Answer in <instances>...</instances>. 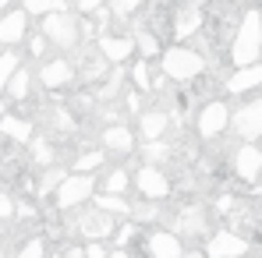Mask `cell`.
<instances>
[{"label": "cell", "instance_id": "cell-39", "mask_svg": "<svg viewBox=\"0 0 262 258\" xmlns=\"http://www.w3.org/2000/svg\"><path fill=\"white\" fill-rule=\"evenodd\" d=\"M60 258H85V248H78V244H68Z\"/></svg>", "mask_w": 262, "mask_h": 258}, {"label": "cell", "instance_id": "cell-11", "mask_svg": "<svg viewBox=\"0 0 262 258\" xmlns=\"http://www.w3.org/2000/svg\"><path fill=\"white\" fill-rule=\"evenodd\" d=\"M234 173H237L241 180L255 184V180L262 177V145H255V142H241V145L234 149Z\"/></svg>", "mask_w": 262, "mask_h": 258}, {"label": "cell", "instance_id": "cell-18", "mask_svg": "<svg viewBox=\"0 0 262 258\" xmlns=\"http://www.w3.org/2000/svg\"><path fill=\"white\" fill-rule=\"evenodd\" d=\"M170 121H174V117H170L167 110H142V113H138V138H142V145L167 138Z\"/></svg>", "mask_w": 262, "mask_h": 258}, {"label": "cell", "instance_id": "cell-31", "mask_svg": "<svg viewBox=\"0 0 262 258\" xmlns=\"http://www.w3.org/2000/svg\"><path fill=\"white\" fill-rule=\"evenodd\" d=\"M64 177H68L64 167H50V170L43 173V180H39V195H53V191L64 184Z\"/></svg>", "mask_w": 262, "mask_h": 258}, {"label": "cell", "instance_id": "cell-13", "mask_svg": "<svg viewBox=\"0 0 262 258\" xmlns=\"http://www.w3.org/2000/svg\"><path fill=\"white\" fill-rule=\"evenodd\" d=\"M99 50H103V57L114 64V67H124L131 57L138 53V46H135V36L128 32H106V36H99Z\"/></svg>", "mask_w": 262, "mask_h": 258}, {"label": "cell", "instance_id": "cell-27", "mask_svg": "<svg viewBox=\"0 0 262 258\" xmlns=\"http://www.w3.org/2000/svg\"><path fill=\"white\" fill-rule=\"evenodd\" d=\"M21 11L25 14H57V11H68V0H21Z\"/></svg>", "mask_w": 262, "mask_h": 258}, {"label": "cell", "instance_id": "cell-7", "mask_svg": "<svg viewBox=\"0 0 262 258\" xmlns=\"http://www.w3.org/2000/svg\"><path fill=\"white\" fill-rule=\"evenodd\" d=\"M135 191L145 202H167L170 198V177H167V170H160V167L142 163L135 170Z\"/></svg>", "mask_w": 262, "mask_h": 258}, {"label": "cell", "instance_id": "cell-16", "mask_svg": "<svg viewBox=\"0 0 262 258\" xmlns=\"http://www.w3.org/2000/svg\"><path fill=\"white\" fill-rule=\"evenodd\" d=\"M262 88V64H248V67H234L230 78H223V92L230 96H248Z\"/></svg>", "mask_w": 262, "mask_h": 258}, {"label": "cell", "instance_id": "cell-45", "mask_svg": "<svg viewBox=\"0 0 262 258\" xmlns=\"http://www.w3.org/2000/svg\"><path fill=\"white\" fill-rule=\"evenodd\" d=\"M0 258H4V255H0Z\"/></svg>", "mask_w": 262, "mask_h": 258}, {"label": "cell", "instance_id": "cell-30", "mask_svg": "<svg viewBox=\"0 0 262 258\" xmlns=\"http://www.w3.org/2000/svg\"><path fill=\"white\" fill-rule=\"evenodd\" d=\"M103 159H106V152L103 149H92V152H82L78 159H75V173H96L103 167Z\"/></svg>", "mask_w": 262, "mask_h": 258}, {"label": "cell", "instance_id": "cell-19", "mask_svg": "<svg viewBox=\"0 0 262 258\" xmlns=\"http://www.w3.org/2000/svg\"><path fill=\"white\" fill-rule=\"evenodd\" d=\"M202 0H195V4H184V7H177L174 11V21H170V29H174L177 39H188V36H195L199 29H202Z\"/></svg>", "mask_w": 262, "mask_h": 258}, {"label": "cell", "instance_id": "cell-15", "mask_svg": "<svg viewBox=\"0 0 262 258\" xmlns=\"http://www.w3.org/2000/svg\"><path fill=\"white\" fill-rule=\"evenodd\" d=\"M106 67H110V60L103 57L99 46H85V50L78 53V64H75V71H78L82 82H103V78H110Z\"/></svg>", "mask_w": 262, "mask_h": 258}, {"label": "cell", "instance_id": "cell-34", "mask_svg": "<svg viewBox=\"0 0 262 258\" xmlns=\"http://www.w3.org/2000/svg\"><path fill=\"white\" fill-rule=\"evenodd\" d=\"M18 258H46V244L39 241V237H32V241H25V244H21Z\"/></svg>", "mask_w": 262, "mask_h": 258}, {"label": "cell", "instance_id": "cell-12", "mask_svg": "<svg viewBox=\"0 0 262 258\" xmlns=\"http://www.w3.org/2000/svg\"><path fill=\"white\" fill-rule=\"evenodd\" d=\"M39 85L50 88V92H57V88H68L75 78H78V71H75V64L68 60V57H57V60H46L43 67H39Z\"/></svg>", "mask_w": 262, "mask_h": 258}, {"label": "cell", "instance_id": "cell-6", "mask_svg": "<svg viewBox=\"0 0 262 258\" xmlns=\"http://www.w3.org/2000/svg\"><path fill=\"white\" fill-rule=\"evenodd\" d=\"M230 128H234V134H237L241 142H255V145H259L262 142V96L241 103V106L234 110Z\"/></svg>", "mask_w": 262, "mask_h": 258}, {"label": "cell", "instance_id": "cell-29", "mask_svg": "<svg viewBox=\"0 0 262 258\" xmlns=\"http://www.w3.org/2000/svg\"><path fill=\"white\" fill-rule=\"evenodd\" d=\"M135 46H138V57H142V60H152V57L163 50L160 39H156V32H138V36H135ZM160 57H163V53H160Z\"/></svg>", "mask_w": 262, "mask_h": 258}, {"label": "cell", "instance_id": "cell-8", "mask_svg": "<svg viewBox=\"0 0 262 258\" xmlns=\"http://www.w3.org/2000/svg\"><path fill=\"white\" fill-rule=\"evenodd\" d=\"M206 258H248L252 255V244L237 233V230H216L206 237Z\"/></svg>", "mask_w": 262, "mask_h": 258}, {"label": "cell", "instance_id": "cell-21", "mask_svg": "<svg viewBox=\"0 0 262 258\" xmlns=\"http://www.w3.org/2000/svg\"><path fill=\"white\" fill-rule=\"evenodd\" d=\"M131 187H135V173L124 170V167H114V170H106V177H103V195H124L128 198Z\"/></svg>", "mask_w": 262, "mask_h": 258}, {"label": "cell", "instance_id": "cell-25", "mask_svg": "<svg viewBox=\"0 0 262 258\" xmlns=\"http://www.w3.org/2000/svg\"><path fill=\"white\" fill-rule=\"evenodd\" d=\"M21 71V57L14 53V50H4L0 53V92H7V85H11V78Z\"/></svg>", "mask_w": 262, "mask_h": 258}, {"label": "cell", "instance_id": "cell-33", "mask_svg": "<svg viewBox=\"0 0 262 258\" xmlns=\"http://www.w3.org/2000/svg\"><path fill=\"white\" fill-rule=\"evenodd\" d=\"M142 4H145V0H110L106 7H110V14H114V18H131Z\"/></svg>", "mask_w": 262, "mask_h": 258}, {"label": "cell", "instance_id": "cell-2", "mask_svg": "<svg viewBox=\"0 0 262 258\" xmlns=\"http://www.w3.org/2000/svg\"><path fill=\"white\" fill-rule=\"evenodd\" d=\"M160 71H163V78H170L174 85H188V82H195V78L206 71V57H202L195 46L174 43V46L163 50V57H160Z\"/></svg>", "mask_w": 262, "mask_h": 258}, {"label": "cell", "instance_id": "cell-32", "mask_svg": "<svg viewBox=\"0 0 262 258\" xmlns=\"http://www.w3.org/2000/svg\"><path fill=\"white\" fill-rule=\"evenodd\" d=\"M32 159H36L39 167H46V170L53 167V149H50L46 138H36V142H32Z\"/></svg>", "mask_w": 262, "mask_h": 258}, {"label": "cell", "instance_id": "cell-10", "mask_svg": "<svg viewBox=\"0 0 262 258\" xmlns=\"http://www.w3.org/2000/svg\"><path fill=\"white\" fill-rule=\"evenodd\" d=\"M206 226H209V219H206V209H202V205H188V209H181V213L170 219V230H174L181 241L206 237Z\"/></svg>", "mask_w": 262, "mask_h": 258}, {"label": "cell", "instance_id": "cell-22", "mask_svg": "<svg viewBox=\"0 0 262 258\" xmlns=\"http://www.w3.org/2000/svg\"><path fill=\"white\" fill-rule=\"evenodd\" d=\"M92 205L103 209V213H110V216H117V219H131V205L135 202H128L124 195H103V191H96Z\"/></svg>", "mask_w": 262, "mask_h": 258}, {"label": "cell", "instance_id": "cell-14", "mask_svg": "<svg viewBox=\"0 0 262 258\" xmlns=\"http://www.w3.org/2000/svg\"><path fill=\"white\" fill-rule=\"evenodd\" d=\"M145 255L149 258H188V251H184V241L174 230H152L145 237Z\"/></svg>", "mask_w": 262, "mask_h": 258}, {"label": "cell", "instance_id": "cell-44", "mask_svg": "<svg viewBox=\"0 0 262 258\" xmlns=\"http://www.w3.org/2000/svg\"><path fill=\"white\" fill-rule=\"evenodd\" d=\"M53 258H60V255H53Z\"/></svg>", "mask_w": 262, "mask_h": 258}, {"label": "cell", "instance_id": "cell-24", "mask_svg": "<svg viewBox=\"0 0 262 258\" xmlns=\"http://www.w3.org/2000/svg\"><path fill=\"white\" fill-rule=\"evenodd\" d=\"M128 78H131V85H135V92H152V88H156V78H152L149 60H135Z\"/></svg>", "mask_w": 262, "mask_h": 258}, {"label": "cell", "instance_id": "cell-17", "mask_svg": "<svg viewBox=\"0 0 262 258\" xmlns=\"http://www.w3.org/2000/svg\"><path fill=\"white\" fill-rule=\"evenodd\" d=\"M99 138H103V152H110V156H131L138 134H135L128 124H106Z\"/></svg>", "mask_w": 262, "mask_h": 258}, {"label": "cell", "instance_id": "cell-35", "mask_svg": "<svg viewBox=\"0 0 262 258\" xmlns=\"http://www.w3.org/2000/svg\"><path fill=\"white\" fill-rule=\"evenodd\" d=\"M85 258H110V248L103 241H89L85 244Z\"/></svg>", "mask_w": 262, "mask_h": 258}, {"label": "cell", "instance_id": "cell-37", "mask_svg": "<svg viewBox=\"0 0 262 258\" xmlns=\"http://www.w3.org/2000/svg\"><path fill=\"white\" fill-rule=\"evenodd\" d=\"M46 43H50V39H46L43 32H39V36H32V39H29V57H43Z\"/></svg>", "mask_w": 262, "mask_h": 258}, {"label": "cell", "instance_id": "cell-38", "mask_svg": "<svg viewBox=\"0 0 262 258\" xmlns=\"http://www.w3.org/2000/svg\"><path fill=\"white\" fill-rule=\"evenodd\" d=\"M11 216H14V202L7 191H0V219H11Z\"/></svg>", "mask_w": 262, "mask_h": 258}, {"label": "cell", "instance_id": "cell-28", "mask_svg": "<svg viewBox=\"0 0 262 258\" xmlns=\"http://www.w3.org/2000/svg\"><path fill=\"white\" fill-rule=\"evenodd\" d=\"M29 92H32V71H29V67H21V71L11 78L7 96H11V99H29Z\"/></svg>", "mask_w": 262, "mask_h": 258}, {"label": "cell", "instance_id": "cell-43", "mask_svg": "<svg viewBox=\"0 0 262 258\" xmlns=\"http://www.w3.org/2000/svg\"><path fill=\"white\" fill-rule=\"evenodd\" d=\"M0 117H4V99H0Z\"/></svg>", "mask_w": 262, "mask_h": 258}, {"label": "cell", "instance_id": "cell-41", "mask_svg": "<svg viewBox=\"0 0 262 258\" xmlns=\"http://www.w3.org/2000/svg\"><path fill=\"white\" fill-rule=\"evenodd\" d=\"M188 258H206V251H188Z\"/></svg>", "mask_w": 262, "mask_h": 258}, {"label": "cell", "instance_id": "cell-36", "mask_svg": "<svg viewBox=\"0 0 262 258\" xmlns=\"http://www.w3.org/2000/svg\"><path fill=\"white\" fill-rule=\"evenodd\" d=\"M78 4V14H96V11H103L110 0H75Z\"/></svg>", "mask_w": 262, "mask_h": 258}, {"label": "cell", "instance_id": "cell-1", "mask_svg": "<svg viewBox=\"0 0 262 258\" xmlns=\"http://www.w3.org/2000/svg\"><path fill=\"white\" fill-rule=\"evenodd\" d=\"M227 60L234 67H248V64H262V11H245L237 29H234V39L227 46Z\"/></svg>", "mask_w": 262, "mask_h": 258}, {"label": "cell", "instance_id": "cell-42", "mask_svg": "<svg viewBox=\"0 0 262 258\" xmlns=\"http://www.w3.org/2000/svg\"><path fill=\"white\" fill-rule=\"evenodd\" d=\"M0 14H7V0H0Z\"/></svg>", "mask_w": 262, "mask_h": 258}, {"label": "cell", "instance_id": "cell-23", "mask_svg": "<svg viewBox=\"0 0 262 258\" xmlns=\"http://www.w3.org/2000/svg\"><path fill=\"white\" fill-rule=\"evenodd\" d=\"M0 134L11 138V142H29V138H32V124H29L25 117L4 113V117H0Z\"/></svg>", "mask_w": 262, "mask_h": 258}, {"label": "cell", "instance_id": "cell-5", "mask_svg": "<svg viewBox=\"0 0 262 258\" xmlns=\"http://www.w3.org/2000/svg\"><path fill=\"white\" fill-rule=\"evenodd\" d=\"M230 106L223 103V99H206L202 106H199V117H195V134L202 138V142H216L223 131L230 128Z\"/></svg>", "mask_w": 262, "mask_h": 258}, {"label": "cell", "instance_id": "cell-3", "mask_svg": "<svg viewBox=\"0 0 262 258\" xmlns=\"http://www.w3.org/2000/svg\"><path fill=\"white\" fill-rule=\"evenodd\" d=\"M39 29H43V36L50 39V46H57V50H78V43H82V21L71 11L46 14Z\"/></svg>", "mask_w": 262, "mask_h": 258}, {"label": "cell", "instance_id": "cell-26", "mask_svg": "<svg viewBox=\"0 0 262 258\" xmlns=\"http://www.w3.org/2000/svg\"><path fill=\"white\" fill-rule=\"evenodd\" d=\"M170 156H174V149H170L163 138L142 145V163H149V167H156V163H163V159H170Z\"/></svg>", "mask_w": 262, "mask_h": 258}, {"label": "cell", "instance_id": "cell-40", "mask_svg": "<svg viewBox=\"0 0 262 258\" xmlns=\"http://www.w3.org/2000/svg\"><path fill=\"white\" fill-rule=\"evenodd\" d=\"M110 258H135L128 248H110Z\"/></svg>", "mask_w": 262, "mask_h": 258}, {"label": "cell", "instance_id": "cell-20", "mask_svg": "<svg viewBox=\"0 0 262 258\" xmlns=\"http://www.w3.org/2000/svg\"><path fill=\"white\" fill-rule=\"evenodd\" d=\"M29 32V14L25 11H7L0 14V46H18Z\"/></svg>", "mask_w": 262, "mask_h": 258}, {"label": "cell", "instance_id": "cell-4", "mask_svg": "<svg viewBox=\"0 0 262 258\" xmlns=\"http://www.w3.org/2000/svg\"><path fill=\"white\" fill-rule=\"evenodd\" d=\"M92 198H96V177H92V173H68L64 184L53 191V205L64 209V213L85 205Z\"/></svg>", "mask_w": 262, "mask_h": 258}, {"label": "cell", "instance_id": "cell-9", "mask_svg": "<svg viewBox=\"0 0 262 258\" xmlns=\"http://www.w3.org/2000/svg\"><path fill=\"white\" fill-rule=\"evenodd\" d=\"M117 223H121L117 216H110V213H103V209H96V205H92L89 213L78 216L75 230H78L85 241H103V244H106V241L117 233Z\"/></svg>", "mask_w": 262, "mask_h": 258}]
</instances>
